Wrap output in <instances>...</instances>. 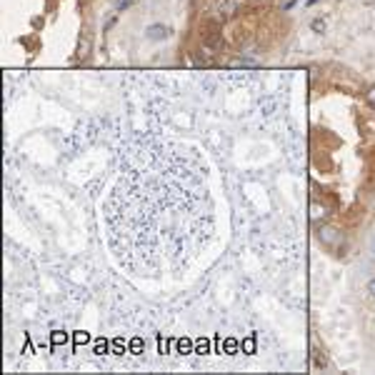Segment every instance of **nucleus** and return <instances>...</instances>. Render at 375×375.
I'll return each instance as SVG.
<instances>
[{"label":"nucleus","instance_id":"8","mask_svg":"<svg viewBox=\"0 0 375 375\" xmlns=\"http://www.w3.org/2000/svg\"><path fill=\"white\" fill-rule=\"evenodd\" d=\"M368 293H370V295H373V298H375V278H373V280H370V283H368Z\"/></svg>","mask_w":375,"mask_h":375},{"label":"nucleus","instance_id":"6","mask_svg":"<svg viewBox=\"0 0 375 375\" xmlns=\"http://www.w3.org/2000/svg\"><path fill=\"white\" fill-rule=\"evenodd\" d=\"M315 365H318V368H325V365H328V360H325V355H320V353H315Z\"/></svg>","mask_w":375,"mask_h":375},{"label":"nucleus","instance_id":"3","mask_svg":"<svg viewBox=\"0 0 375 375\" xmlns=\"http://www.w3.org/2000/svg\"><path fill=\"white\" fill-rule=\"evenodd\" d=\"M323 215H325V208H320L313 203V205H310V218H313V220H320Z\"/></svg>","mask_w":375,"mask_h":375},{"label":"nucleus","instance_id":"9","mask_svg":"<svg viewBox=\"0 0 375 375\" xmlns=\"http://www.w3.org/2000/svg\"><path fill=\"white\" fill-rule=\"evenodd\" d=\"M370 253L375 255V238H373V243H370Z\"/></svg>","mask_w":375,"mask_h":375},{"label":"nucleus","instance_id":"4","mask_svg":"<svg viewBox=\"0 0 375 375\" xmlns=\"http://www.w3.org/2000/svg\"><path fill=\"white\" fill-rule=\"evenodd\" d=\"M310 28H313V30H315V33H325V20H313V23H310Z\"/></svg>","mask_w":375,"mask_h":375},{"label":"nucleus","instance_id":"7","mask_svg":"<svg viewBox=\"0 0 375 375\" xmlns=\"http://www.w3.org/2000/svg\"><path fill=\"white\" fill-rule=\"evenodd\" d=\"M88 50H90V40H83L80 43V55H88Z\"/></svg>","mask_w":375,"mask_h":375},{"label":"nucleus","instance_id":"2","mask_svg":"<svg viewBox=\"0 0 375 375\" xmlns=\"http://www.w3.org/2000/svg\"><path fill=\"white\" fill-rule=\"evenodd\" d=\"M148 38H150V40L168 38V28H163V25H150V28H148Z\"/></svg>","mask_w":375,"mask_h":375},{"label":"nucleus","instance_id":"1","mask_svg":"<svg viewBox=\"0 0 375 375\" xmlns=\"http://www.w3.org/2000/svg\"><path fill=\"white\" fill-rule=\"evenodd\" d=\"M318 240L323 245H338L340 243V233L333 225H320L318 228Z\"/></svg>","mask_w":375,"mask_h":375},{"label":"nucleus","instance_id":"5","mask_svg":"<svg viewBox=\"0 0 375 375\" xmlns=\"http://www.w3.org/2000/svg\"><path fill=\"white\" fill-rule=\"evenodd\" d=\"M365 100H368V105H373V108H375V85H373V88H368V93H365Z\"/></svg>","mask_w":375,"mask_h":375}]
</instances>
